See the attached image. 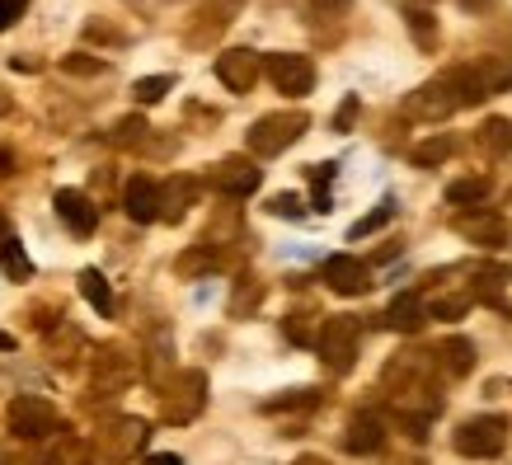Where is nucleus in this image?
<instances>
[{"label": "nucleus", "instance_id": "58836bf2", "mask_svg": "<svg viewBox=\"0 0 512 465\" xmlns=\"http://www.w3.org/2000/svg\"><path fill=\"white\" fill-rule=\"evenodd\" d=\"M5 235H10V231H5V217H0V240H5Z\"/></svg>", "mask_w": 512, "mask_h": 465}, {"label": "nucleus", "instance_id": "bb28decb", "mask_svg": "<svg viewBox=\"0 0 512 465\" xmlns=\"http://www.w3.org/2000/svg\"><path fill=\"white\" fill-rule=\"evenodd\" d=\"M113 141L118 146H141L146 141V118H123V123L113 127Z\"/></svg>", "mask_w": 512, "mask_h": 465}, {"label": "nucleus", "instance_id": "0eeeda50", "mask_svg": "<svg viewBox=\"0 0 512 465\" xmlns=\"http://www.w3.org/2000/svg\"><path fill=\"white\" fill-rule=\"evenodd\" d=\"M461 104H456V94H451L447 76L428 80V85H419V90L404 99V113L409 118H423V123H433V118H447V113H456Z\"/></svg>", "mask_w": 512, "mask_h": 465}, {"label": "nucleus", "instance_id": "c85d7f7f", "mask_svg": "<svg viewBox=\"0 0 512 465\" xmlns=\"http://www.w3.org/2000/svg\"><path fill=\"white\" fill-rule=\"evenodd\" d=\"M62 71H71V76H99L104 71V62L99 57H85V52H76V57H66Z\"/></svg>", "mask_w": 512, "mask_h": 465}, {"label": "nucleus", "instance_id": "e433bc0d", "mask_svg": "<svg viewBox=\"0 0 512 465\" xmlns=\"http://www.w3.org/2000/svg\"><path fill=\"white\" fill-rule=\"evenodd\" d=\"M146 465H179V456H151Z\"/></svg>", "mask_w": 512, "mask_h": 465}, {"label": "nucleus", "instance_id": "6e6552de", "mask_svg": "<svg viewBox=\"0 0 512 465\" xmlns=\"http://www.w3.org/2000/svg\"><path fill=\"white\" fill-rule=\"evenodd\" d=\"M259 184H264V170L254 160H245V155H226L212 170V188H221L226 198H249Z\"/></svg>", "mask_w": 512, "mask_h": 465}, {"label": "nucleus", "instance_id": "2f4dec72", "mask_svg": "<svg viewBox=\"0 0 512 465\" xmlns=\"http://www.w3.org/2000/svg\"><path fill=\"white\" fill-rule=\"evenodd\" d=\"M268 212L273 217H301V198L296 193H278V198L268 202Z\"/></svg>", "mask_w": 512, "mask_h": 465}, {"label": "nucleus", "instance_id": "f704fd0d", "mask_svg": "<svg viewBox=\"0 0 512 465\" xmlns=\"http://www.w3.org/2000/svg\"><path fill=\"white\" fill-rule=\"evenodd\" d=\"M348 0H315V10H343Z\"/></svg>", "mask_w": 512, "mask_h": 465}, {"label": "nucleus", "instance_id": "9b49d317", "mask_svg": "<svg viewBox=\"0 0 512 465\" xmlns=\"http://www.w3.org/2000/svg\"><path fill=\"white\" fill-rule=\"evenodd\" d=\"M52 207H57V217L71 226L76 235H90L94 226H99V207H94L80 188H57V198H52Z\"/></svg>", "mask_w": 512, "mask_h": 465}, {"label": "nucleus", "instance_id": "a211bd4d", "mask_svg": "<svg viewBox=\"0 0 512 465\" xmlns=\"http://www.w3.org/2000/svg\"><path fill=\"white\" fill-rule=\"evenodd\" d=\"M109 433L113 437L104 442V447H109V456H118V461H123V456H132V451L146 442V423H141V419H123V423H113Z\"/></svg>", "mask_w": 512, "mask_h": 465}, {"label": "nucleus", "instance_id": "cd10ccee", "mask_svg": "<svg viewBox=\"0 0 512 465\" xmlns=\"http://www.w3.org/2000/svg\"><path fill=\"white\" fill-rule=\"evenodd\" d=\"M466 310H470V296H447V301H433L428 315H437V320H456V315H466Z\"/></svg>", "mask_w": 512, "mask_h": 465}, {"label": "nucleus", "instance_id": "ddd939ff", "mask_svg": "<svg viewBox=\"0 0 512 465\" xmlns=\"http://www.w3.org/2000/svg\"><path fill=\"white\" fill-rule=\"evenodd\" d=\"M343 447L353 451V456H372V451H381L386 447V423L376 419V414H357V419L348 423Z\"/></svg>", "mask_w": 512, "mask_h": 465}, {"label": "nucleus", "instance_id": "7ed1b4c3", "mask_svg": "<svg viewBox=\"0 0 512 465\" xmlns=\"http://www.w3.org/2000/svg\"><path fill=\"white\" fill-rule=\"evenodd\" d=\"M357 343H362V329H357V320H348V315L325 320L320 334H315V348H320V357H325L329 372H348V367H353Z\"/></svg>", "mask_w": 512, "mask_h": 465}, {"label": "nucleus", "instance_id": "a878e982", "mask_svg": "<svg viewBox=\"0 0 512 465\" xmlns=\"http://www.w3.org/2000/svg\"><path fill=\"white\" fill-rule=\"evenodd\" d=\"M170 85H174L170 76H146V80H137V85H132V94H137L141 104H156V99H165V94H170Z\"/></svg>", "mask_w": 512, "mask_h": 465}, {"label": "nucleus", "instance_id": "473e14b6", "mask_svg": "<svg viewBox=\"0 0 512 465\" xmlns=\"http://www.w3.org/2000/svg\"><path fill=\"white\" fill-rule=\"evenodd\" d=\"M202 268H212V254H207V249H202V254H184V259H179V273H202Z\"/></svg>", "mask_w": 512, "mask_h": 465}, {"label": "nucleus", "instance_id": "c756f323", "mask_svg": "<svg viewBox=\"0 0 512 465\" xmlns=\"http://www.w3.org/2000/svg\"><path fill=\"white\" fill-rule=\"evenodd\" d=\"M52 465H90V451L80 447V442H62L57 456H52Z\"/></svg>", "mask_w": 512, "mask_h": 465}, {"label": "nucleus", "instance_id": "f03ea898", "mask_svg": "<svg viewBox=\"0 0 512 465\" xmlns=\"http://www.w3.org/2000/svg\"><path fill=\"white\" fill-rule=\"evenodd\" d=\"M508 433L512 428L503 414H480V419L456 428V451L470 456V461H489V456H498V451L508 447Z\"/></svg>", "mask_w": 512, "mask_h": 465}, {"label": "nucleus", "instance_id": "4be33fe9", "mask_svg": "<svg viewBox=\"0 0 512 465\" xmlns=\"http://www.w3.org/2000/svg\"><path fill=\"white\" fill-rule=\"evenodd\" d=\"M404 24H409V33H414V43H419L423 52H433V47H437V24H433V15H428V10L409 5V10H404Z\"/></svg>", "mask_w": 512, "mask_h": 465}, {"label": "nucleus", "instance_id": "20e7f679", "mask_svg": "<svg viewBox=\"0 0 512 465\" xmlns=\"http://www.w3.org/2000/svg\"><path fill=\"white\" fill-rule=\"evenodd\" d=\"M5 419H10V433L15 437H47L57 428V409L43 395H15L10 409H5Z\"/></svg>", "mask_w": 512, "mask_h": 465}, {"label": "nucleus", "instance_id": "6ab92c4d", "mask_svg": "<svg viewBox=\"0 0 512 465\" xmlns=\"http://www.w3.org/2000/svg\"><path fill=\"white\" fill-rule=\"evenodd\" d=\"M451 155H456V137H428V141H419V146L409 151V160H414L419 170H433V165L451 160Z\"/></svg>", "mask_w": 512, "mask_h": 465}, {"label": "nucleus", "instance_id": "393cba45", "mask_svg": "<svg viewBox=\"0 0 512 465\" xmlns=\"http://www.w3.org/2000/svg\"><path fill=\"white\" fill-rule=\"evenodd\" d=\"M390 217H395V202H376V212H367V217H362V221H353V231H348V235H353V240H362V235H372V231H381V226H386V221Z\"/></svg>", "mask_w": 512, "mask_h": 465}, {"label": "nucleus", "instance_id": "4468645a", "mask_svg": "<svg viewBox=\"0 0 512 465\" xmlns=\"http://www.w3.org/2000/svg\"><path fill=\"white\" fill-rule=\"evenodd\" d=\"M123 207H127V217L132 221H156L160 217V188L146 179V174H137L132 184H127V193H123Z\"/></svg>", "mask_w": 512, "mask_h": 465}, {"label": "nucleus", "instance_id": "9d476101", "mask_svg": "<svg viewBox=\"0 0 512 465\" xmlns=\"http://www.w3.org/2000/svg\"><path fill=\"white\" fill-rule=\"evenodd\" d=\"M456 231L466 235L470 245H484V249H498L508 245V217H498V212H470V217H456Z\"/></svg>", "mask_w": 512, "mask_h": 465}, {"label": "nucleus", "instance_id": "2eb2a0df", "mask_svg": "<svg viewBox=\"0 0 512 465\" xmlns=\"http://www.w3.org/2000/svg\"><path fill=\"white\" fill-rule=\"evenodd\" d=\"M475 80H480V94L484 99H494L512 85V57H480V62H470Z\"/></svg>", "mask_w": 512, "mask_h": 465}, {"label": "nucleus", "instance_id": "f3484780", "mask_svg": "<svg viewBox=\"0 0 512 465\" xmlns=\"http://www.w3.org/2000/svg\"><path fill=\"white\" fill-rule=\"evenodd\" d=\"M437 357H442V367L451 376H470L475 372V343L461 339V334H451V339L437 343Z\"/></svg>", "mask_w": 512, "mask_h": 465}, {"label": "nucleus", "instance_id": "c9c22d12", "mask_svg": "<svg viewBox=\"0 0 512 465\" xmlns=\"http://www.w3.org/2000/svg\"><path fill=\"white\" fill-rule=\"evenodd\" d=\"M292 465H329V461H325V456H296Z\"/></svg>", "mask_w": 512, "mask_h": 465}, {"label": "nucleus", "instance_id": "4c0bfd02", "mask_svg": "<svg viewBox=\"0 0 512 465\" xmlns=\"http://www.w3.org/2000/svg\"><path fill=\"white\" fill-rule=\"evenodd\" d=\"M10 348H15V339H10V334H0V353H10Z\"/></svg>", "mask_w": 512, "mask_h": 465}, {"label": "nucleus", "instance_id": "aec40b11", "mask_svg": "<svg viewBox=\"0 0 512 465\" xmlns=\"http://www.w3.org/2000/svg\"><path fill=\"white\" fill-rule=\"evenodd\" d=\"M475 141H480V151H489V155H508L512 151V118H489Z\"/></svg>", "mask_w": 512, "mask_h": 465}, {"label": "nucleus", "instance_id": "dca6fc26", "mask_svg": "<svg viewBox=\"0 0 512 465\" xmlns=\"http://www.w3.org/2000/svg\"><path fill=\"white\" fill-rule=\"evenodd\" d=\"M193 198H198V184H193V179H184V174H179V179H170V184L160 188V217L179 221L188 207H193Z\"/></svg>", "mask_w": 512, "mask_h": 465}, {"label": "nucleus", "instance_id": "f257e3e1", "mask_svg": "<svg viewBox=\"0 0 512 465\" xmlns=\"http://www.w3.org/2000/svg\"><path fill=\"white\" fill-rule=\"evenodd\" d=\"M311 127V118L301 109H287V113H268L259 123L249 127V151L254 155H282L287 146L301 141V132Z\"/></svg>", "mask_w": 512, "mask_h": 465}, {"label": "nucleus", "instance_id": "72a5a7b5", "mask_svg": "<svg viewBox=\"0 0 512 465\" xmlns=\"http://www.w3.org/2000/svg\"><path fill=\"white\" fill-rule=\"evenodd\" d=\"M353 113H357V99H348V104H343V109H339V118H334V127H339V132H343V127L353 123Z\"/></svg>", "mask_w": 512, "mask_h": 465}, {"label": "nucleus", "instance_id": "5701e85b", "mask_svg": "<svg viewBox=\"0 0 512 465\" xmlns=\"http://www.w3.org/2000/svg\"><path fill=\"white\" fill-rule=\"evenodd\" d=\"M0 268H5L10 278H29V273H33L29 254L19 249V240H15V235H5V240H0Z\"/></svg>", "mask_w": 512, "mask_h": 465}, {"label": "nucleus", "instance_id": "1a4fd4ad", "mask_svg": "<svg viewBox=\"0 0 512 465\" xmlns=\"http://www.w3.org/2000/svg\"><path fill=\"white\" fill-rule=\"evenodd\" d=\"M325 282H329V292H339V296H362L372 287V268L362 264V259H353V254H334V259H325Z\"/></svg>", "mask_w": 512, "mask_h": 465}, {"label": "nucleus", "instance_id": "f8f14e48", "mask_svg": "<svg viewBox=\"0 0 512 465\" xmlns=\"http://www.w3.org/2000/svg\"><path fill=\"white\" fill-rule=\"evenodd\" d=\"M423 320H428V301H423L419 292H400L386 306V325L400 329V334H419Z\"/></svg>", "mask_w": 512, "mask_h": 465}, {"label": "nucleus", "instance_id": "7c9ffc66", "mask_svg": "<svg viewBox=\"0 0 512 465\" xmlns=\"http://www.w3.org/2000/svg\"><path fill=\"white\" fill-rule=\"evenodd\" d=\"M24 10H29V0H0V33L15 29L19 19H24Z\"/></svg>", "mask_w": 512, "mask_h": 465}, {"label": "nucleus", "instance_id": "412c9836", "mask_svg": "<svg viewBox=\"0 0 512 465\" xmlns=\"http://www.w3.org/2000/svg\"><path fill=\"white\" fill-rule=\"evenodd\" d=\"M80 296H85L99 315H113V292H109V282H104V273L85 268V273H80Z\"/></svg>", "mask_w": 512, "mask_h": 465}, {"label": "nucleus", "instance_id": "39448f33", "mask_svg": "<svg viewBox=\"0 0 512 465\" xmlns=\"http://www.w3.org/2000/svg\"><path fill=\"white\" fill-rule=\"evenodd\" d=\"M264 71L278 85V94H311L315 85V62L301 57V52H273L264 62Z\"/></svg>", "mask_w": 512, "mask_h": 465}, {"label": "nucleus", "instance_id": "423d86ee", "mask_svg": "<svg viewBox=\"0 0 512 465\" xmlns=\"http://www.w3.org/2000/svg\"><path fill=\"white\" fill-rule=\"evenodd\" d=\"M264 76V57L259 52H249V47H231V52H221L217 57V80L226 90L235 94H249Z\"/></svg>", "mask_w": 512, "mask_h": 465}, {"label": "nucleus", "instance_id": "b1692460", "mask_svg": "<svg viewBox=\"0 0 512 465\" xmlns=\"http://www.w3.org/2000/svg\"><path fill=\"white\" fill-rule=\"evenodd\" d=\"M484 193H489V179H484V174H475V179H456V184L447 188V202H456V207H461V202H480Z\"/></svg>", "mask_w": 512, "mask_h": 465}]
</instances>
